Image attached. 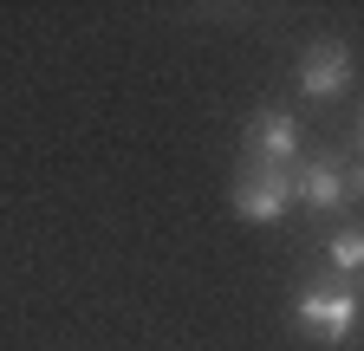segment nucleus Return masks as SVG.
<instances>
[{
	"instance_id": "obj_1",
	"label": "nucleus",
	"mask_w": 364,
	"mask_h": 351,
	"mask_svg": "<svg viewBox=\"0 0 364 351\" xmlns=\"http://www.w3.org/2000/svg\"><path fill=\"white\" fill-rule=\"evenodd\" d=\"M287 208H293V169L247 163L241 183H235V215H241V222H280Z\"/></svg>"
},
{
	"instance_id": "obj_2",
	"label": "nucleus",
	"mask_w": 364,
	"mask_h": 351,
	"mask_svg": "<svg viewBox=\"0 0 364 351\" xmlns=\"http://www.w3.org/2000/svg\"><path fill=\"white\" fill-rule=\"evenodd\" d=\"M351 319H358V293L351 286H312L299 293V325L326 345H345L351 338Z\"/></svg>"
},
{
	"instance_id": "obj_3",
	"label": "nucleus",
	"mask_w": 364,
	"mask_h": 351,
	"mask_svg": "<svg viewBox=\"0 0 364 351\" xmlns=\"http://www.w3.org/2000/svg\"><path fill=\"white\" fill-rule=\"evenodd\" d=\"M247 156L260 169H299V117L293 111H260L247 124Z\"/></svg>"
},
{
	"instance_id": "obj_4",
	"label": "nucleus",
	"mask_w": 364,
	"mask_h": 351,
	"mask_svg": "<svg viewBox=\"0 0 364 351\" xmlns=\"http://www.w3.org/2000/svg\"><path fill=\"white\" fill-rule=\"evenodd\" d=\"M345 78H351V46H345V39H318V46L306 53V65H299V85L312 98L345 92Z\"/></svg>"
},
{
	"instance_id": "obj_5",
	"label": "nucleus",
	"mask_w": 364,
	"mask_h": 351,
	"mask_svg": "<svg viewBox=\"0 0 364 351\" xmlns=\"http://www.w3.org/2000/svg\"><path fill=\"white\" fill-rule=\"evenodd\" d=\"M351 176L338 169V163H299L293 169V202H312V208H338V202H351Z\"/></svg>"
},
{
	"instance_id": "obj_6",
	"label": "nucleus",
	"mask_w": 364,
	"mask_h": 351,
	"mask_svg": "<svg viewBox=\"0 0 364 351\" xmlns=\"http://www.w3.org/2000/svg\"><path fill=\"white\" fill-rule=\"evenodd\" d=\"M332 267H338V274H358V267H364V234H358V228H338V234H332Z\"/></svg>"
}]
</instances>
